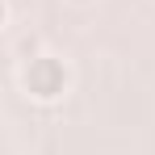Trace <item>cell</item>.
I'll use <instances>...</instances> for the list:
<instances>
[{"mask_svg": "<svg viewBox=\"0 0 155 155\" xmlns=\"http://www.w3.org/2000/svg\"><path fill=\"white\" fill-rule=\"evenodd\" d=\"M67 84H71V71H67V63L54 59V54L29 59L25 71H21V88H25L34 101H59V97L67 92Z\"/></svg>", "mask_w": 155, "mask_h": 155, "instance_id": "1", "label": "cell"}, {"mask_svg": "<svg viewBox=\"0 0 155 155\" xmlns=\"http://www.w3.org/2000/svg\"><path fill=\"white\" fill-rule=\"evenodd\" d=\"M4 13H8V8H4V0H0V25H4Z\"/></svg>", "mask_w": 155, "mask_h": 155, "instance_id": "2", "label": "cell"}]
</instances>
